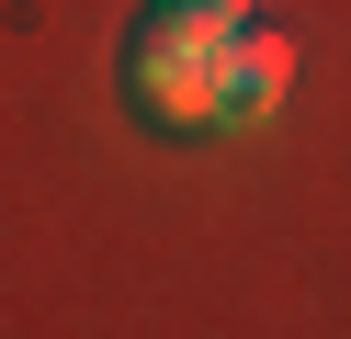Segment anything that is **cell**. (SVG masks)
<instances>
[{"label": "cell", "mask_w": 351, "mask_h": 339, "mask_svg": "<svg viewBox=\"0 0 351 339\" xmlns=\"http://www.w3.org/2000/svg\"><path fill=\"white\" fill-rule=\"evenodd\" d=\"M114 79H125V102H136L147 125H215V45H193V34L136 23L125 57H114Z\"/></svg>", "instance_id": "6da1fadb"}, {"label": "cell", "mask_w": 351, "mask_h": 339, "mask_svg": "<svg viewBox=\"0 0 351 339\" xmlns=\"http://www.w3.org/2000/svg\"><path fill=\"white\" fill-rule=\"evenodd\" d=\"M283 79H295L283 23H238V34L215 45V125H261V113H283Z\"/></svg>", "instance_id": "7a4b0ae2"}, {"label": "cell", "mask_w": 351, "mask_h": 339, "mask_svg": "<svg viewBox=\"0 0 351 339\" xmlns=\"http://www.w3.org/2000/svg\"><path fill=\"white\" fill-rule=\"evenodd\" d=\"M136 23H159V34H193V45H227L238 23H250V0H147Z\"/></svg>", "instance_id": "3957f363"}]
</instances>
